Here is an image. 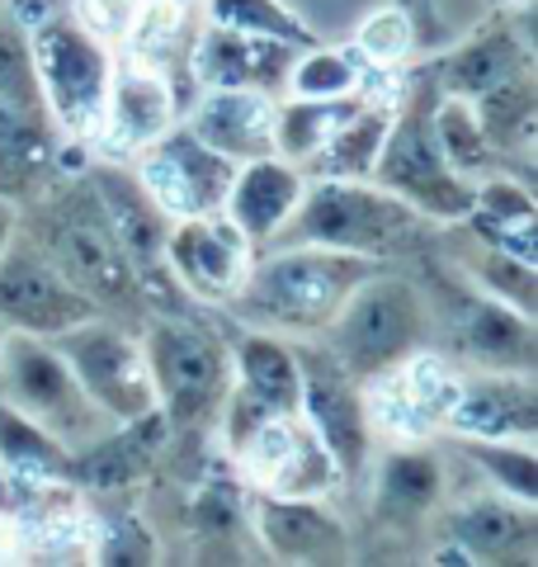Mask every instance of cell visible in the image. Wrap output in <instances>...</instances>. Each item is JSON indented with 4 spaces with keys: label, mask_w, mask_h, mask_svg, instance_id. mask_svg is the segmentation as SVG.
<instances>
[{
    "label": "cell",
    "mask_w": 538,
    "mask_h": 567,
    "mask_svg": "<svg viewBox=\"0 0 538 567\" xmlns=\"http://www.w3.org/2000/svg\"><path fill=\"white\" fill-rule=\"evenodd\" d=\"M6 383L14 388V398H20L29 412H43V421H52L58 431L81 421L76 388H71V379L62 374V364L52 360V354H43L39 346H24V341L10 346Z\"/></svg>",
    "instance_id": "obj_13"
},
{
    "label": "cell",
    "mask_w": 538,
    "mask_h": 567,
    "mask_svg": "<svg viewBox=\"0 0 538 567\" xmlns=\"http://www.w3.org/2000/svg\"><path fill=\"white\" fill-rule=\"evenodd\" d=\"M345 350H354V364H387L397 350L411 346L416 336V308L402 289H364L354 298V308H345Z\"/></svg>",
    "instance_id": "obj_9"
},
{
    "label": "cell",
    "mask_w": 538,
    "mask_h": 567,
    "mask_svg": "<svg viewBox=\"0 0 538 567\" xmlns=\"http://www.w3.org/2000/svg\"><path fill=\"white\" fill-rule=\"evenodd\" d=\"M194 137L223 156L275 152V100L256 91H213L194 110Z\"/></svg>",
    "instance_id": "obj_6"
},
{
    "label": "cell",
    "mask_w": 538,
    "mask_h": 567,
    "mask_svg": "<svg viewBox=\"0 0 538 567\" xmlns=\"http://www.w3.org/2000/svg\"><path fill=\"white\" fill-rule=\"evenodd\" d=\"M0 312L24 327L52 331V327L76 322L85 308H81V298H71L33 256H14L6 270H0Z\"/></svg>",
    "instance_id": "obj_12"
},
{
    "label": "cell",
    "mask_w": 538,
    "mask_h": 567,
    "mask_svg": "<svg viewBox=\"0 0 538 567\" xmlns=\"http://www.w3.org/2000/svg\"><path fill=\"white\" fill-rule=\"evenodd\" d=\"M298 194H302V181H298L289 166L256 162L250 171L231 175L227 213H231V223H237L241 237H269L293 213Z\"/></svg>",
    "instance_id": "obj_11"
},
{
    "label": "cell",
    "mask_w": 538,
    "mask_h": 567,
    "mask_svg": "<svg viewBox=\"0 0 538 567\" xmlns=\"http://www.w3.org/2000/svg\"><path fill=\"white\" fill-rule=\"evenodd\" d=\"M411 213L402 204L373 199L364 189H321L302 208V233L327 246H359V251H383L392 237L411 233Z\"/></svg>",
    "instance_id": "obj_4"
},
{
    "label": "cell",
    "mask_w": 538,
    "mask_h": 567,
    "mask_svg": "<svg viewBox=\"0 0 538 567\" xmlns=\"http://www.w3.org/2000/svg\"><path fill=\"white\" fill-rule=\"evenodd\" d=\"M354 48L364 52L369 62H379V66L402 62L406 52H411V24H406V14H397V10L373 14V20L359 29V43Z\"/></svg>",
    "instance_id": "obj_19"
},
{
    "label": "cell",
    "mask_w": 538,
    "mask_h": 567,
    "mask_svg": "<svg viewBox=\"0 0 538 567\" xmlns=\"http://www.w3.org/2000/svg\"><path fill=\"white\" fill-rule=\"evenodd\" d=\"M39 71H43L52 114L76 137H95L104 123V100H110V66H104L95 39L62 24H48L39 33Z\"/></svg>",
    "instance_id": "obj_2"
},
{
    "label": "cell",
    "mask_w": 538,
    "mask_h": 567,
    "mask_svg": "<svg viewBox=\"0 0 538 567\" xmlns=\"http://www.w3.org/2000/svg\"><path fill=\"white\" fill-rule=\"evenodd\" d=\"M448 421L458 425V431L468 435H510V431H529L534 425V406H529V388H500V383H487L477 388V393L454 402V412H448Z\"/></svg>",
    "instance_id": "obj_15"
},
{
    "label": "cell",
    "mask_w": 538,
    "mask_h": 567,
    "mask_svg": "<svg viewBox=\"0 0 538 567\" xmlns=\"http://www.w3.org/2000/svg\"><path fill=\"white\" fill-rule=\"evenodd\" d=\"M137 10H142V0H76L81 29L90 39H128Z\"/></svg>",
    "instance_id": "obj_20"
},
{
    "label": "cell",
    "mask_w": 538,
    "mask_h": 567,
    "mask_svg": "<svg viewBox=\"0 0 538 567\" xmlns=\"http://www.w3.org/2000/svg\"><path fill=\"white\" fill-rule=\"evenodd\" d=\"M152 369H156V383H166L170 402L179 412H189V406H204V398L213 393V383H218V354L204 336L194 331H161L156 346H152Z\"/></svg>",
    "instance_id": "obj_14"
},
{
    "label": "cell",
    "mask_w": 538,
    "mask_h": 567,
    "mask_svg": "<svg viewBox=\"0 0 538 567\" xmlns=\"http://www.w3.org/2000/svg\"><path fill=\"white\" fill-rule=\"evenodd\" d=\"M170 260L185 275L189 289H199L208 298L241 289L246 270V237L237 233V223H213L208 213L199 223H185L170 241Z\"/></svg>",
    "instance_id": "obj_7"
},
{
    "label": "cell",
    "mask_w": 538,
    "mask_h": 567,
    "mask_svg": "<svg viewBox=\"0 0 538 567\" xmlns=\"http://www.w3.org/2000/svg\"><path fill=\"white\" fill-rule=\"evenodd\" d=\"M71 364H76V379L95 393L100 402H110L114 412H142L152 398L147 374H142L137 354L110 331H81L76 341L66 346Z\"/></svg>",
    "instance_id": "obj_8"
},
{
    "label": "cell",
    "mask_w": 538,
    "mask_h": 567,
    "mask_svg": "<svg viewBox=\"0 0 538 567\" xmlns=\"http://www.w3.org/2000/svg\"><path fill=\"white\" fill-rule=\"evenodd\" d=\"M364 52L345 48V52H317V58H302V66L293 71V95L302 100H350V91L359 85V71H364Z\"/></svg>",
    "instance_id": "obj_16"
},
{
    "label": "cell",
    "mask_w": 538,
    "mask_h": 567,
    "mask_svg": "<svg viewBox=\"0 0 538 567\" xmlns=\"http://www.w3.org/2000/svg\"><path fill=\"white\" fill-rule=\"evenodd\" d=\"M110 104V123H100V147L110 156H128L137 147H147L166 133L170 123V91H166V76L161 66H147L128 58L114 76V100Z\"/></svg>",
    "instance_id": "obj_5"
},
{
    "label": "cell",
    "mask_w": 538,
    "mask_h": 567,
    "mask_svg": "<svg viewBox=\"0 0 538 567\" xmlns=\"http://www.w3.org/2000/svg\"><path fill=\"white\" fill-rule=\"evenodd\" d=\"M241 374H246V393H256L265 406L283 412L298 398V369L279 346L269 341H250L241 350Z\"/></svg>",
    "instance_id": "obj_17"
},
{
    "label": "cell",
    "mask_w": 538,
    "mask_h": 567,
    "mask_svg": "<svg viewBox=\"0 0 538 567\" xmlns=\"http://www.w3.org/2000/svg\"><path fill=\"white\" fill-rule=\"evenodd\" d=\"M213 20L223 29H256L265 39H302V29L283 14L275 0H213Z\"/></svg>",
    "instance_id": "obj_18"
},
{
    "label": "cell",
    "mask_w": 538,
    "mask_h": 567,
    "mask_svg": "<svg viewBox=\"0 0 538 567\" xmlns=\"http://www.w3.org/2000/svg\"><path fill=\"white\" fill-rule=\"evenodd\" d=\"M194 71L213 91H250V85H275L283 76V48H275L260 33L250 39L246 29H213L194 52Z\"/></svg>",
    "instance_id": "obj_10"
},
{
    "label": "cell",
    "mask_w": 538,
    "mask_h": 567,
    "mask_svg": "<svg viewBox=\"0 0 538 567\" xmlns=\"http://www.w3.org/2000/svg\"><path fill=\"white\" fill-rule=\"evenodd\" d=\"M369 270L350 256H283L275 265H265L260 279L250 284L246 312L260 322H279V327H312L317 317L335 312L345 298L354 293V284Z\"/></svg>",
    "instance_id": "obj_1"
},
{
    "label": "cell",
    "mask_w": 538,
    "mask_h": 567,
    "mask_svg": "<svg viewBox=\"0 0 538 567\" xmlns=\"http://www.w3.org/2000/svg\"><path fill=\"white\" fill-rule=\"evenodd\" d=\"M231 171L223 152L204 147L194 133L179 137H161V147L142 162V185H147L152 204L175 213V218H204L213 213L227 189H231Z\"/></svg>",
    "instance_id": "obj_3"
}]
</instances>
